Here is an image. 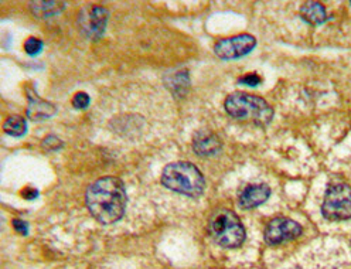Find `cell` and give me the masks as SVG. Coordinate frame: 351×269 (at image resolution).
<instances>
[{
    "label": "cell",
    "mask_w": 351,
    "mask_h": 269,
    "mask_svg": "<svg viewBox=\"0 0 351 269\" xmlns=\"http://www.w3.org/2000/svg\"><path fill=\"white\" fill-rule=\"evenodd\" d=\"M3 130L8 134H10V137L21 138V137H25L27 132V124L21 117L14 115V117H10L6 119V122L3 124Z\"/></svg>",
    "instance_id": "5bb4252c"
},
{
    "label": "cell",
    "mask_w": 351,
    "mask_h": 269,
    "mask_svg": "<svg viewBox=\"0 0 351 269\" xmlns=\"http://www.w3.org/2000/svg\"><path fill=\"white\" fill-rule=\"evenodd\" d=\"M29 6L36 17L49 19L60 14L67 5L64 2H56V0H53V2H32Z\"/></svg>",
    "instance_id": "4fadbf2b"
},
{
    "label": "cell",
    "mask_w": 351,
    "mask_h": 269,
    "mask_svg": "<svg viewBox=\"0 0 351 269\" xmlns=\"http://www.w3.org/2000/svg\"><path fill=\"white\" fill-rule=\"evenodd\" d=\"M271 196V189L268 185H250L238 196V203L241 209H255L265 201Z\"/></svg>",
    "instance_id": "9c48e42d"
},
{
    "label": "cell",
    "mask_w": 351,
    "mask_h": 269,
    "mask_svg": "<svg viewBox=\"0 0 351 269\" xmlns=\"http://www.w3.org/2000/svg\"><path fill=\"white\" fill-rule=\"evenodd\" d=\"M62 148V142L57 138V137H47L46 139L43 141V149L47 150V152H54Z\"/></svg>",
    "instance_id": "e0dca14e"
},
{
    "label": "cell",
    "mask_w": 351,
    "mask_h": 269,
    "mask_svg": "<svg viewBox=\"0 0 351 269\" xmlns=\"http://www.w3.org/2000/svg\"><path fill=\"white\" fill-rule=\"evenodd\" d=\"M238 82L243 84V85H247V86H256L262 82V78L258 74L251 73V74H245L244 77H241L238 80Z\"/></svg>",
    "instance_id": "ac0fdd59"
},
{
    "label": "cell",
    "mask_w": 351,
    "mask_h": 269,
    "mask_svg": "<svg viewBox=\"0 0 351 269\" xmlns=\"http://www.w3.org/2000/svg\"><path fill=\"white\" fill-rule=\"evenodd\" d=\"M90 102H91V98L86 93H78L73 98V106L77 109H86L90 106Z\"/></svg>",
    "instance_id": "2e32d148"
},
{
    "label": "cell",
    "mask_w": 351,
    "mask_h": 269,
    "mask_svg": "<svg viewBox=\"0 0 351 269\" xmlns=\"http://www.w3.org/2000/svg\"><path fill=\"white\" fill-rule=\"evenodd\" d=\"M302 234V226L295 220L278 217L268 222L265 229V241L269 245H278L298 238Z\"/></svg>",
    "instance_id": "ba28073f"
},
{
    "label": "cell",
    "mask_w": 351,
    "mask_h": 269,
    "mask_svg": "<svg viewBox=\"0 0 351 269\" xmlns=\"http://www.w3.org/2000/svg\"><path fill=\"white\" fill-rule=\"evenodd\" d=\"M322 214L328 221H343L351 218V186L336 183L327 189Z\"/></svg>",
    "instance_id": "5b68a950"
},
{
    "label": "cell",
    "mask_w": 351,
    "mask_h": 269,
    "mask_svg": "<svg viewBox=\"0 0 351 269\" xmlns=\"http://www.w3.org/2000/svg\"><path fill=\"white\" fill-rule=\"evenodd\" d=\"M256 46V40L254 36L250 34H239L230 38L219 40L215 47L214 53L221 60H235L250 54Z\"/></svg>",
    "instance_id": "52a82bcc"
},
{
    "label": "cell",
    "mask_w": 351,
    "mask_h": 269,
    "mask_svg": "<svg viewBox=\"0 0 351 269\" xmlns=\"http://www.w3.org/2000/svg\"><path fill=\"white\" fill-rule=\"evenodd\" d=\"M226 110L232 118L267 126L274 118V109L265 100L247 93H234L226 100Z\"/></svg>",
    "instance_id": "3957f363"
},
{
    "label": "cell",
    "mask_w": 351,
    "mask_h": 269,
    "mask_svg": "<svg viewBox=\"0 0 351 269\" xmlns=\"http://www.w3.org/2000/svg\"><path fill=\"white\" fill-rule=\"evenodd\" d=\"M126 190L122 180L114 176H106L88 187L85 201L91 215L101 224L119 221L126 210Z\"/></svg>",
    "instance_id": "6da1fadb"
},
{
    "label": "cell",
    "mask_w": 351,
    "mask_h": 269,
    "mask_svg": "<svg viewBox=\"0 0 351 269\" xmlns=\"http://www.w3.org/2000/svg\"><path fill=\"white\" fill-rule=\"evenodd\" d=\"M27 97H29L27 117L30 119H33V121H43V119L51 118L57 112V108L53 104L41 100L36 93L30 91L29 88H27Z\"/></svg>",
    "instance_id": "8fae6325"
},
{
    "label": "cell",
    "mask_w": 351,
    "mask_h": 269,
    "mask_svg": "<svg viewBox=\"0 0 351 269\" xmlns=\"http://www.w3.org/2000/svg\"><path fill=\"white\" fill-rule=\"evenodd\" d=\"M109 13L102 6H86L78 16V26L81 33L90 40H99L106 29Z\"/></svg>",
    "instance_id": "8992f818"
},
{
    "label": "cell",
    "mask_w": 351,
    "mask_h": 269,
    "mask_svg": "<svg viewBox=\"0 0 351 269\" xmlns=\"http://www.w3.org/2000/svg\"><path fill=\"white\" fill-rule=\"evenodd\" d=\"M223 143L211 132H197L193 138V149L199 156H215L221 150Z\"/></svg>",
    "instance_id": "30bf717a"
},
{
    "label": "cell",
    "mask_w": 351,
    "mask_h": 269,
    "mask_svg": "<svg viewBox=\"0 0 351 269\" xmlns=\"http://www.w3.org/2000/svg\"><path fill=\"white\" fill-rule=\"evenodd\" d=\"M44 47V44L40 38H36V37H30L26 40L25 43V51L29 54V56H37L41 53Z\"/></svg>",
    "instance_id": "9a60e30c"
},
{
    "label": "cell",
    "mask_w": 351,
    "mask_h": 269,
    "mask_svg": "<svg viewBox=\"0 0 351 269\" xmlns=\"http://www.w3.org/2000/svg\"><path fill=\"white\" fill-rule=\"evenodd\" d=\"M21 196L26 200H36L38 197V190L34 187H25L21 190Z\"/></svg>",
    "instance_id": "ffe728a7"
},
{
    "label": "cell",
    "mask_w": 351,
    "mask_h": 269,
    "mask_svg": "<svg viewBox=\"0 0 351 269\" xmlns=\"http://www.w3.org/2000/svg\"><path fill=\"white\" fill-rule=\"evenodd\" d=\"M208 233L223 248H238L245 241V229L231 210H218L208 221Z\"/></svg>",
    "instance_id": "277c9868"
},
{
    "label": "cell",
    "mask_w": 351,
    "mask_h": 269,
    "mask_svg": "<svg viewBox=\"0 0 351 269\" xmlns=\"http://www.w3.org/2000/svg\"><path fill=\"white\" fill-rule=\"evenodd\" d=\"M162 183L169 190L189 197H200L206 189L203 173L189 162L167 165L162 173Z\"/></svg>",
    "instance_id": "7a4b0ae2"
},
{
    "label": "cell",
    "mask_w": 351,
    "mask_h": 269,
    "mask_svg": "<svg viewBox=\"0 0 351 269\" xmlns=\"http://www.w3.org/2000/svg\"><path fill=\"white\" fill-rule=\"evenodd\" d=\"M300 16L303 17L304 21L311 23L312 26H319L323 25L327 20V13L326 9L322 3L317 2H307L302 6L300 9Z\"/></svg>",
    "instance_id": "7c38bea8"
},
{
    "label": "cell",
    "mask_w": 351,
    "mask_h": 269,
    "mask_svg": "<svg viewBox=\"0 0 351 269\" xmlns=\"http://www.w3.org/2000/svg\"><path fill=\"white\" fill-rule=\"evenodd\" d=\"M13 229L19 233V234H21V235H27V233H29V226H27V222H25V221H21V220H13Z\"/></svg>",
    "instance_id": "d6986e66"
}]
</instances>
